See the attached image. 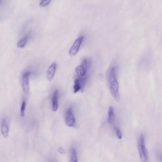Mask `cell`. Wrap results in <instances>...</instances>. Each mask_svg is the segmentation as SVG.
Instances as JSON below:
<instances>
[{
  "instance_id": "cell-2",
  "label": "cell",
  "mask_w": 162,
  "mask_h": 162,
  "mask_svg": "<svg viewBox=\"0 0 162 162\" xmlns=\"http://www.w3.org/2000/svg\"><path fill=\"white\" fill-rule=\"evenodd\" d=\"M139 153L142 161L147 162L148 159V154L145 144V138L143 134L140 135L138 143Z\"/></svg>"
},
{
  "instance_id": "cell-15",
  "label": "cell",
  "mask_w": 162,
  "mask_h": 162,
  "mask_svg": "<svg viewBox=\"0 0 162 162\" xmlns=\"http://www.w3.org/2000/svg\"><path fill=\"white\" fill-rule=\"evenodd\" d=\"M26 105V100H24L22 102L21 109V115L22 117H24L25 116Z\"/></svg>"
},
{
  "instance_id": "cell-18",
  "label": "cell",
  "mask_w": 162,
  "mask_h": 162,
  "mask_svg": "<svg viewBox=\"0 0 162 162\" xmlns=\"http://www.w3.org/2000/svg\"><path fill=\"white\" fill-rule=\"evenodd\" d=\"M59 152L62 153H64L65 152V151L62 148H59Z\"/></svg>"
},
{
  "instance_id": "cell-11",
  "label": "cell",
  "mask_w": 162,
  "mask_h": 162,
  "mask_svg": "<svg viewBox=\"0 0 162 162\" xmlns=\"http://www.w3.org/2000/svg\"><path fill=\"white\" fill-rule=\"evenodd\" d=\"M28 39V37L27 36H26L24 38H22L18 43V47L20 48L24 47L26 43H27Z\"/></svg>"
},
{
  "instance_id": "cell-9",
  "label": "cell",
  "mask_w": 162,
  "mask_h": 162,
  "mask_svg": "<svg viewBox=\"0 0 162 162\" xmlns=\"http://www.w3.org/2000/svg\"><path fill=\"white\" fill-rule=\"evenodd\" d=\"M58 91H55L52 98L53 110L54 111H57L58 108Z\"/></svg>"
},
{
  "instance_id": "cell-12",
  "label": "cell",
  "mask_w": 162,
  "mask_h": 162,
  "mask_svg": "<svg viewBox=\"0 0 162 162\" xmlns=\"http://www.w3.org/2000/svg\"><path fill=\"white\" fill-rule=\"evenodd\" d=\"M71 161L73 162H77V151L74 148H72L71 151Z\"/></svg>"
},
{
  "instance_id": "cell-6",
  "label": "cell",
  "mask_w": 162,
  "mask_h": 162,
  "mask_svg": "<svg viewBox=\"0 0 162 162\" xmlns=\"http://www.w3.org/2000/svg\"><path fill=\"white\" fill-rule=\"evenodd\" d=\"M83 39V36H81L80 38L76 40L69 50V54L70 55L73 56L77 54L80 48Z\"/></svg>"
},
{
  "instance_id": "cell-7",
  "label": "cell",
  "mask_w": 162,
  "mask_h": 162,
  "mask_svg": "<svg viewBox=\"0 0 162 162\" xmlns=\"http://www.w3.org/2000/svg\"><path fill=\"white\" fill-rule=\"evenodd\" d=\"M57 66V64L54 63L49 67L46 74V78L49 81H51L53 78Z\"/></svg>"
},
{
  "instance_id": "cell-4",
  "label": "cell",
  "mask_w": 162,
  "mask_h": 162,
  "mask_svg": "<svg viewBox=\"0 0 162 162\" xmlns=\"http://www.w3.org/2000/svg\"><path fill=\"white\" fill-rule=\"evenodd\" d=\"M30 74V72H26L23 74L22 77L23 90L24 93L26 95L28 94L29 90V77Z\"/></svg>"
},
{
  "instance_id": "cell-17",
  "label": "cell",
  "mask_w": 162,
  "mask_h": 162,
  "mask_svg": "<svg viewBox=\"0 0 162 162\" xmlns=\"http://www.w3.org/2000/svg\"><path fill=\"white\" fill-rule=\"evenodd\" d=\"M115 130L116 131V134L117 135V137L119 139H121L122 138V134L119 128L117 127H116Z\"/></svg>"
},
{
  "instance_id": "cell-16",
  "label": "cell",
  "mask_w": 162,
  "mask_h": 162,
  "mask_svg": "<svg viewBox=\"0 0 162 162\" xmlns=\"http://www.w3.org/2000/svg\"><path fill=\"white\" fill-rule=\"evenodd\" d=\"M51 0H41L40 5L42 7L47 5L51 1Z\"/></svg>"
},
{
  "instance_id": "cell-3",
  "label": "cell",
  "mask_w": 162,
  "mask_h": 162,
  "mask_svg": "<svg viewBox=\"0 0 162 162\" xmlns=\"http://www.w3.org/2000/svg\"><path fill=\"white\" fill-rule=\"evenodd\" d=\"M65 123L68 126L74 127L77 124V121L71 108H69L66 112Z\"/></svg>"
},
{
  "instance_id": "cell-14",
  "label": "cell",
  "mask_w": 162,
  "mask_h": 162,
  "mask_svg": "<svg viewBox=\"0 0 162 162\" xmlns=\"http://www.w3.org/2000/svg\"><path fill=\"white\" fill-rule=\"evenodd\" d=\"M87 77L85 76L83 77H80V79H79V82L81 86V90L82 91H83L85 87V82H86Z\"/></svg>"
},
{
  "instance_id": "cell-10",
  "label": "cell",
  "mask_w": 162,
  "mask_h": 162,
  "mask_svg": "<svg viewBox=\"0 0 162 162\" xmlns=\"http://www.w3.org/2000/svg\"><path fill=\"white\" fill-rule=\"evenodd\" d=\"M108 113V122L110 124H113L115 120V114L113 107L110 106L109 107Z\"/></svg>"
},
{
  "instance_id": "cell-1",
  "label": "cell",
  "mask_w": 162,
  "mask_h": 162,
  "mask_svg": "<svg viewBox=\"0 0 162 162\" xmlns=\"http://www.w3.org/2000/svg\"><path fill=\"white\" fill-rule=\"evenodd\" d=\"M118 70L117 66H112L108 70L107 79L111 94L115 100L119 102L120 101V96L117 78Z\"/></svg>"
},
{
  "instance_id": "cell-13",
  "label": "cell",
  "mask_w": 162,
  "mask_h": 162,
  "mask_svg": "<svg viewBox=\"0 0 162 162\" xmlns=\"http://www.w3.org/2000/svg\"><path fill=\"white\" fill-rule=\"evenodd\" d=\"M74 88L75 93H77L81 89V86L79 79H77L75 80Z\"/></svg>"
},
{
  "instance_id": "cell-5",
  "label": "cell",
  "mask_w": 162,
  "mask_h": 162,
  "mask_svg": "<svg viewBox=\"0 0 162 162\" xmlns=\"http://www.w3.org/2000/svg\"><path fill=\"white\" fill-rule=\"evenodd\" d=\"M87 62L84 59L81 65L75 68V71L79 77H84L86 73L87 69Z\"/></svg>"
},
{
  "instance_id": "cell-8",
  "label": "cell",
  "mask_w": 162,
  "mask_h": 162,
  "mask_svg": "<svg viewBox=\"0 0 162 162\" xmlns=\"http://www.w3.org/2000/svg\"><path fill=\"white\" fill-rule=\"evenodd\" d=\"M1 130L3 136L5 138H7L8 137L9 128L7 118H5L3 119L1 123Z\"/></svg>"
}]
</instances>
